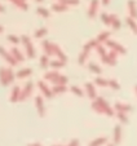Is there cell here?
Masks as SVG:
<instances>
[{
	"label": "cell",
	"mask_w": 137,
	"mask_h": 146,
	"mask_svg": "<svg viewBox=\"0 0 137 146\" xmlns=\"http://www.w3.org/2000/svg\"><path fill=\"white\" fill-rule=\"evenodd\" d=\"M3 30H4V29L1 27V26H0V33H1V31H3Z\"/></svg>",
	"instance_id": "816d5d0a"
},
{
	"label": "cell",
	"mask_w": 137,
	"mask_h": 146,
	"mask_svg": "<svg viewBox=\"0 0 137 146\" xmlns=\"http://www.w3.org/2000/svg\"><path fill=\"white\" fill-rule=\"evenodd\" d=\"M33 82H29L25 86V88L21 91V96H19V101H25L26 98H27L31 94V92H33Z\"/></svg>",
	"instance_id": "3957f363"
},
{
	"label": "cell",
	"mask_w": 137,
	"mask_h": 146,
	"mask_svg": "<svg viewBox=\"0 0 137 146\" xmlns=\"http://www.w3.org/2000/svg\"><path fill=\"white\" fill-rule=\"evenodd\" d=\"M109 36H110V33H107V31H106V33H101L98 36H97L96 40L98 41V43H104V41L109 40Z\"/></svg>",
	"instance_id": "484cf974"
},
{
	"label": "cell",
	"mask_w": 137,
	"mask_h": 146,
	"mask_svg": "<svg viewBox=\"0 0 137 146\" xmlns=\"http://www.w3.org/2000/svg\"><path fill=\"white\" fill-rule=\"evenodd\" d=\"M109 3H110V0H102V4H104V5H107Z\"/></svg>",
	"instance_id": "c3c4849f"
},
{
	"label": "cell",
	"mask_w": 137,
	"mask_h": 146,
	"mask_svg": "<svg viewBox=\"0 0 137 146\" xmlns=\"http://www.w3.org/2000/svg\"><path fill=\"white\" fill-rule=\"evenodd\" d=\"M11 54L13 56V57H14V60H16L17 62H22V61L25 60V57H23V56H22V53L19 52V50L17 49V48H13V49H12Z\"/></svg>",
	"instance_id": "e0dca14e"
},
{
	"label": "cell",
	"mask_w": 137,
	"mask_h": 146,
	"mask_svg": "<svg viewBox=\"0 0 137 146\" xmlns=\"http://www.w3.org/2000/svg\"><path fill=\"white\" fill-rule=\"evenodd\" d=\"M5 12V9H4V7L3 5H0V13H4Z\"/></svg>",
	"instance_id": "681fc988"
},
{
	"label": "cell",
	"mask_w": 137,
	"mask_h": 146,
	"mask_svg": "<svg viewBox=\"0 0 137 146\" xmlns=\"http://www.w3.org/2000/svg\"><path fill=\"white\" fill-rule=\"evenodd\" d=\"M67 146H79V141H78V140H72Z\"/></svg>",
	"instance_id": "7dc6e473"
},
{
	"label": "cell",
	"mask_w": 137,
	"mask_h": 146,
	"mask_svg": "<svg viewBox=\"0 0 137 146\" xmlns=\"http://www.w3.org/2000/svg\"><path fill=\"white\" fill-rule=\"evenodd\" d=\"M60 76H61V74H58L57 71H49V72H47V74H45V79L49 80V82H52L53 84H56V86H57Z\"/></svg>",
	"instance_id": "7c38bea8"
},
{
	"label": "cell",
	"mask_w": 137,
	"mask_h": 146,
	"mask_svg": "<svg viewBox=\"0 0 137 146\" xmlns=\"http://www.w3.org/2000/svg\"><path fill=\"white\" fill-rule=\"evenodd\" d=\"M11 1L14 3V5H17L18 8L23 9V11H27L29 9V5H27V3H26L25 0H11Z\"/></svg>",
	"instance_id": "d6986e66"
},
{
	"label": "cell",
	"mask_w": 137,
	"mask_h": 146,
	"mask_svg": "<svg viewBox=\"0 0 137 146\" xmlns=\"http://www.w3.org/2000/svg\"><path fill=\"white\" fill-rule=\"evenodd\" d=\"M101 60H102V62H105V64L110 65V66H114V65L116 64L115 61H112L111 58L109 57V54H105V56H102V57H101Z\"/></svg>",
	"instance_id": "4dcf8cb0"
},
{
	"label": "cell",
	"mask_w": 137,
	"mask_h": 146,
	"mask_svg": "<svg viewBox=\"0 0 137 146\" xmlns=\"http://www.w3.org/2000/svg\"><path fill=\"white\" fill-rule=\"evenodd\" d=\"M118 119L124 124L128 123V116H127L126 113H118Z\"/></svg>",
	"instance_id": "74e56055"
},
{
	"label": "cell",
	"mask_w": 137,
	"mask_h": 146,
	"mask_svg": "<svg viewBox=\"0 0 137 146\" xmlns=\"http://www.w3.org/2000/svg\"><path fill=\"white\" fill-rule=\"evenodd\" d=\"M88 67H89V70L92 72H94V74H97V75H100L102 72V69L100 66H97L96 64H93V62H90L89 65H88Z\"/></svg>",
	"instance_id": "7402d4cb"
},
{
	"label": "cell",
	"mask_w": 137,
	"mask_h": 146,
	"mask_svg": "<svg viewBox=\"0 0 137 146\" xmlns=\"http://www.w3.org/2000/svg\"><path fill=\"white\" fill-rule=\"evenodd\" d=\"M106 141H107L106 137H98L92 141V142L89 143V146H101V145H104V143H106Z\"/></svg>",
	"instance_id": "44dd1931"
},
{
	"label": "cell",
	"mask_w": 137,
	"mask_h": 146,
	"mask_svg": "<svg viewBox=\"0 0 137 146\" xmlns=\"http://www.w3.org/2000/svg\"><path fill=\"white\" fill-rule=\"evenodd\" d=\"M7 71H8V78H9V83H12L14 80V74L13 71H12L11 69H7Z\"/></svg>",
	"instance_id": "bcb514c9"
},
{
	"label": "cell",
	"mask_w": 137,
	"mask_h": 146,
	"mask_svg": "<svg viewBox=\"0 0 137 146\" xmlns=\"http://www.w3.org/2000/svg\"><path fill=\"white\" fill-rule=\"evenodd\" d=\"M49 58H48V56L47 54H44V56H41V58H40V66H41V69H47L48 66H49Z\"/></svg>",
	"instance_id": "603a6c76"
},
{
	"label": "cell",
	"mask_w": 137,
	"mask_h": 146,
	"mask_svg": "<svg viewBox=\"0 0 137 146\" xmlns=\"http://www.w3.org/2000/svg\"><path fill=\"white\" fill-rule=\"evenodd\" d=\"M35 104H36V109H38V113H39V116L43 118L45 115V108H44V102H43V98L40 96H36L35 98Z\"/></svg>",
	"instance_id": "5b68a950"
},
{
	"label": "cell",
	"mask_w": 137,
	"mask_h": 146,
	"mask_svg": "<svg viewBox=\"0 0 137 146\" xmlns=\"http://www.w3.org/2000/svg\"><path fill=\"white\" fill-rule=\"evenodd\" d=\"M127 22H128L129 27L132 29V31H133V33L137 35V25H136V22H134V19L131 18V17H128V18H127Z\"/></svg>",
	"instance_id": "4316f807"
},
{
	"label": "cell",
	"mask_w": 137,
	"mask_h": 146,
	"mask_svg": "<svg viewBox=\"0 0 137 146\" xmlns=\"http://www.w3.org/2000/svg\"><path fill=\"white\" fill-rule=\"evenodd\" d=\"M19 96H21V89H19V87H14L13 91H12L11 93V101L12 102H17L19 101Z\"/></svg>",
	"instance_id": "9a60e30c"
},
{
	"label": "cell",
	"mask_w": 137,
	"mask_h": 146,
	"mask_svg": "<svg viewBox=\"0 0 137 146\" xmlns=\"http://www.w3.org/2000/svg\"><path fill=\"white\" fill-rule=\"evenodd\" d=\"M48 33V30H47V27H41V29H39L38 31L35 33V38H38V39H40V38H43L45 34Z\"/></svg>",
	"instance_id": "836d02e7"
},
{
	"label": "cell",
	"mask_w": 137,
	"mask_h": 146,
	"mask_svg": "<svg viewBox=\"0 0 137 146\" xmlns=\"http://www.w3.org/2000/svg\"><path fill=\"white\" fill-rule=\"evenodd\" d=\"M87 57H88V52L83 50V52L80 53V56H79V60H78V62H79L80 65H83V64H84V61L87 60Z\"/></svg>",
	"instance_id": "f35d334b"
},
{
	"label": "cell",
	"mask_w": 137,
	"mask_h": 146,
	"mask_svg": "<svg viewBox=\"0 0 137 146\" xmlns=\"http://www.w3.org/2000/svg\"><path fill=\"white\" fill-rule=\"evenodd\" d=\"M29 146H33V145H29Z\"/></svg>",
	"instance_id": "6f0895ef"
},
{
	"label": "cell",
	"mask_w": 137,
	"mask_h": 146,
	"mask_svg": "<svg viewBox=\"0 0 137 146\" xmlns=\"http://www.w3.org/2000/svg\"><path fill=\"white\" fill-rule=\"evenodd\" d=\"M136 92H137V86H136Z\"/></svg>",
	"instance_id": "11a10c76"
},
{
	"label": "cell",
	"mask_w": 137,
	"mask_h": 146,
	"mask_svg": "<svg viewBox=\"0 0 137 146\" xmlns=\"http://www.w3.org/2000/svg\"><path fill=\"white\" fill-rule=\"evenodd\" d=\"M33 74V70L31 69H22L19 70L18 72H17V78H19V79H22V78H26L29 76V75Z\"/></svg>",
	"instance_id": "ffe728a7"
},
{
	"label": "cell",
	"mask_w": 137,
	"mask_h": 146,
	"mask_svg": "<svg viewBox=\"0 0 137 146\" xmlns=\"http://www.w3.org/2000/svg\"><path fill=\"white\" fill-rule=\"evenodd\" d=\"M60 3L63 5H78L79 0H60Z\"/></svg>",
	"instance_id": "d590c367"
},
{
	"label": "cell",
	"mask_w": 137,
	"mask_h": 146,
	"mask_svg": "<svg viewBox=\"0 0 137 146\" xmlns=\"http://www.w3.org/2000/svg\"><path fill=\"white\" fill-rule=\"evenodd\" d=\"M97 9H98V0H92V1H90L89 11H88V17H89V18H93L97 13Z\"/></svg>",
	"instance_id": "8fae6325"
},
{
	"label": "cell",
	"mask_w": 137,
	"mask_h": 146,
	"mask_svg": "<svg viewBox=\"0 0 137 146\" xmlns=\"http://www.w3.org/2000/svg\"><path fill=\"white\" fill-rule=\"evenodd\" d=\"M115 110H118V113H129L132 111V106L129 105H124V104H115Z\"/></svg>",
	"instance_id": "5bb4252c"
},
{
	"label": "cell",
	"mask_w": 137,
	"mask_h": 146,
	"mask_svg": "<svg viewBox=\"0 0 137 146\" xmlns=\"http://www.w3.org/2000/svg\"><path fill=\"white\" fill-rule=\"evenodd\" d=\"M85 89H87V94H88V97L89 98H92L94 101V100L97 98V92H96V89H94V86L92 84V83H85Z\"/></svg>",
	"instance_id": "8992f818"
},
{
	"label": "cell",
	"mask_w": 137,
	"mask_h": 146,
	"mask_svg": "<svg viewBox=\"0 0 137 146\" xmlns=\"http://www.w3.org/2000/svg\"><path fill=\"white\" fill-rule=\"evenodd\" d=\"M70 89H71V92H72V93H75L78 97H83V96H84V93H83V91L79 88V87H76V86H72Z\"/></svg>",
	"instance_id": "e575fe53"
},
{
	"label": "cell",
	"mask_w": 137,
	"mask_h": 146,
	"mask_svg": "<svg viewBox=\"0 0 137 146\" xmlns=\"http://www.w3.org/2000/svg\"><path fill=\"white\" fill-rule=\"evenodd\" d=\"M53 94H60V93H63L66 92V86H55L52 89Z\"/></svg>",
	"instance_id": "83f0119b"
},
{
	"label": "cell",
	"mask_w": 137,
	"mask_h": 146,
	"mask_svg": "<svg viewBox=\"0 0 137 146\" xmlns=\"http://www.w3.org/2000/svg\"><path fill=\"white\" fill-rule=\"evenodd\" d=\"M52 9L56 12H63V11H67V5H63V4H55V5H52Z\"/></svg>",
	"instance_id": "1f68e13d"
},
{
	"label": "cell",
	"mask_w": 137,
	"mask_h": 146,
	"mask_svg": "<svg viewBox=\"0 0 137 146\" xmlns=\"http://www.w3.org/2000/svg\"><path fill=\"white\" fill-rule=\"evenodd\" d=\"M110 19H111V26L112 27L115 29V30H119V29H120V22H119V19L116 18L114 14L110 16Z\"/></svg>",
	"instance_id": "cb8c5ba5"
},
{
	"label": "cell",
	"mask_w": 137,
	"mask_h": 146,
	"mask_svg": "<svg viewBox=\"0 0 137 146\" xmlns=\"http://www.w3.org/2000/svg\"><path fill=\"white\" fill-rule=\"evenodd\" d=\"M49 66H52L53 69H60V67H63L65 64H63L62 61H52L49 64Z\"/></svg>",
	"instance_id": "8d00e7d4"
},
{
	"label": "cell",
	"mask_w": 137,
	"mask_h": 146,
	"mask_svg": "<svg viewBox=\"0 0 137 146\" xmlns=\"http://www.w3.org/2000/svg\"><path fill=\"white\" fill-rule=\"evenodd\" d=\"M43 48H44V50H45V54H47L48 57L53 54V45L51 44L48 40H44L43 41Z\"/></svg>",
	"instance_id": "2e32d148"
},
{
	"label": "cell",
	"mask_w": 137,
	"mask_h": 146,
	"mask_svg": "<svg viewBox=\"0 0 137 146\" xmlns=\"http://www.w3.org/2000/svg\"><path fill=\"white\" fill-rule=\"evenodd\" d=\"M101 19L104 21L105 25H111V19H110V16H107L106 13L102 14V16H101Z\"/></svg>",
	"instance_id": "b9f144b4"
},
{
	"label": "cell",
	"mask_w": 137,
	"mask_h": 146,
	"mask_svg": "<svg viewBox=\"0 0 137 146\" xmlns=\"http://www.w3.org/2000/svg\"><path fill=\"white\" fill-rule=\"evenodd\" d=\"M0 56L4 58V60L7 61V62H9V64L12 65V66H14V65H17V61L14 60V57L12 54H9L8 52H7L5 49H4L3 47H0Z\"/></svg>",
	"instance_id": "277c9868"
},
{
	"label": "cell",
	"mask_w": 137,
	"mask_h": 146,
	"mask_svg": "<svg viewBox=\"0 0 137 146\" xmlns=\"http://www.w3.org/2000/svg\"><path fill=\"white\" fill-rule=\"evenodd\" d=\"M94 83L100 87H107L109 86V80H105L104 78H96V79H94Z\"/></svg>",
	"instance_id": "f546056e"
},
{
	"label": "cell",
	"mask_w": 137,
	"mask_h": 146,
	"mask_svg": "<svg viewBox=\"0 0 137 146\" xmlns=\"http://www.w3.org/2000/svg\"><path fill=\"white\" fill-rule=\"evenodd\" d=\"M93 47H98V41L97 40H90L89 43H87V44L84 45V50L85 52H89V49Z\"/></svg>",
	"instance_id": "f1b7e54d"
},
{
	"label": "cell",
	"mask_w": 137,
	"mask_h": 146,
	"mask_svg": "<svg viewBox=\"0 0 137 146\" xmlns=\"http://www.w3.org/2000/svg\"><path fill=\"white\" fill-rule=\"evenodd\" d=\"M112 140H114V143H115V145H118V143L122 141V127L119 124L115 125V128H114V137H112Z\"/></svg>",
	"instance_id": "4fadbf2b"
},
{
	"label": "cell",
	"mask_w": 137,
	"mask_h": 146,
	"mask_svg": "<svg viewBox=\"0 0 137 146\" xmlns=\"http://www.w3.org/2000/svg\"><path fill=\"white\" fill-rule=\"evenodd\" d=\"M22 41L25 43V47H26V52H27V57L29 58H34L35 57V49H34L33 44H31L30 41V38L26 35L22 36Z\"/></svg>",
	"instance_id": "6da1fadb"
},
{
	"label": "cell",
	"mask_w": 137,
	"mask_h": 146,
	"mask_svg": "<svg viewBox=\"0 0 137 146\" xmlns=\"http://www.w3.org/2000/svg\"><path fill=\"white\" fill-rule=\"evenodd\" d=\"M33 146H41V145H40V143H38V142H36V143H34Z\"/></svg>",
	"instance_id": "f907efd6"
},
{
	"label": "cell",
	"mask_w": 137,
	"mask_h": 146,
	"mask_svg": "<svg viewBox=\"0 0 137 146\" xmlns=\"http://www.w3.org/2000/svg\"><path fill=\"white\" fill-rule=\"evenodd\" d=\"M36 1H43V0H36Z\"/></svg>",
	"instance_id": "db71d44e"
},
{
	"label": "cell",
	"mask_w": 137,
	"mask_h": 146,
	"mask_svg": "<svg viewBox=\"0 0 137 146\" xmlns=\"http://www.w3.org/2000/svg\"><path fill=\"white\" fill-rule=\"evenodd\" d=\"M92 109H93L96 113H98V114H105V111H104V109H102V106L100 105V104L96 101V100L92 102Z\"/></svg>",
	"instance_id": "d4e9b609"
},
{
	"label": "cell",
	"mask_w": 137,
	"mask_h": 146,
	"mask_svg": "<svg viewBox=\"0 0 137 146\" xmlns=\"http://www.w3.org/2000/svg\"><path fill=\"white\" fill-rule=\"evenodd\" d=\"M97 52L100 53V56H105V54H107L106 53V50H105V48H104V45H98V47H97Z\"/></svg>",
	"instance_id": "f6af8a7d"
},
{
	"label": "cell",
	"mask_w": 137,
	"mask_h": 146,
	"mask_svg": "<svg viewBox=\"0 0 137 146\" xmlns=\"http://www.w3.org/2000/svg\"><path fill=\"white\" fill-rule=\"evenodd\" d=\"M96 101L102 106V109H104V111H105V114H106V115H109V116L114 115V110H112V108L109 105V104H107V101H105L102 97H97Z\"/></svg>",
	"instance_id": "7a4b0ae2"
},
{
	"label": "cell",
	"mask_w": 137,
	"mask_h": 146,
	"mask_svg": "<svg viewBox=\"0 0 137 146\" xmlns=\"http://www.w3.org/2000/svg\"><path fill=\"white\" fill-rule=\"evenodd\" d=\"M52 45H53V54H57L58 58H60V61H62L63 64H66V62H67V56L61 50V48L58 47L57 44H52Z\"/></svg>",
	"instance_id": "52a82bcc"
},
{
	"label": "cell",
	"mask_w": 137,
	"mask_h": 146,
	"mask_svg": "<svg viewBox=\"0 0 137 146\" xmlns=\"http://www.w3.org/2000/svg\"><path fill=\"white\" fill-rule=\"evenodd\" d=\"M128 8H129V13H131V18H137V9H136L133 0H129L128 1Z\"/></svg>",
	"instance_id": "ac0fdd59"
},
{
	"label": "cell",
	"mask_w": 137,
	"mask_h": 146,
	"mask_svg": "<svg viewBox=\"0 0 137 146\" xmlns=\"http://www.w3.org/2000/svg\"><path fill=\"white\" fill-rule=\"evenodd\" d=\"M0 83L3 87H7L9 84V78H8V71L4 67H0Z\"/></svg>",
	"instance_id": "30bf717a"
},
{
	"label": "cell",
	"mask_w": 137,
	"mask_h": 146,
	"mask_svg": "<svg viewBox=\"0 0 137 146\" xmlns=\"http://www.w3.org/2000/svg\"><path fill=\"white\" fill-rule=\"evenodd\" d=\"M106 44L109 45L110 48H111L112 50H115V52H119V53H127V50L124 49L123 47H122L119 43H116V41H112V40H107Z\"/></svg>",
	"instance_id": "ba28073f"
},
{
	"label": "cell",
	"mask_w": 137,
	"mask_h": 146,
	"mask_svg": "<svg viewBox=\"0 0 137 146\" xmlns=\"http://www.w3.org/2000/svg\"><path fill=\"white\" fill-rule=\"evenodd\" d=\"M109 86L111 87L112 89H116V91H118V89H120V86H119V83L118 82H115V80H109Z\"/></svg>",
	"instance_id": "60d3db41"
},
{
	"label": "cell",
	"mask_w": 137,
	"mask_h": 146,
	"mask_svg": "<svg viewBox=\"0 0 137 146\" xmlns=\"http://www.w3.org/2000/svg\"><path fill=\"white\" fill-rule=\"evenodd\" d=\"M8 40L12 41V43H14V44H18L19 43V39L17 38V36H14V35H8Z\"/></svg>",
	"instance_id": "ee69618b"
},
{
	"label": "cell",
	"mask_w": 137,
	"mask_h": 146,
	"mask_svg": "<svg viewBox=\"0 0 137 146\" xmlns=\"http://www.w3.org/2000/svg\"><path fill=\"white\" fill-rule=\"evenodd\" d=\"M107 54H109V57L111 58L112 61H115V62H116V56H118V52H115V50H112V49H111L109 53H107Z\"/></svg>",
	"instance_id": "7bdbcfd3"
},
{
	"label": "cell",
	"mask_w": 137,
	"mask_h": 146,
	"mask_svg": "<svg viewBox=\"0 0 137 146\" xmlns=\"http://www.w3.org/2000/svg\"><path fill=\"white\" fill-rule=\"evenodd\" d=\"M38 13H39V16L44 17V18H48V17L51 16L49 12H48L45 8H41V7H39V8H38Z\"/></svg>",
	"instance_id": "d6a6232c"
},
{
	"label": "cell",
	"mask_w": 137,
	"mask_h": 146,
	"mask_svg": "<svg viewBox=\"0 0 137 146\" xmlns=\"http://www.w3.org/2000/svg\"><path fill=\"white\" fill-rule=\"evenodd\" d=\"M56 146H60V145H56Z\"/></svg>",
	"instance_id": "9f6ffc18"
},
{
	"label": "cell",
	"mask_w": 137,
	"mask_h": 146,
	"mask_svg": "<svg viewBox=\"0 0 137 146\" xmlns=\"http://www.w3.org/2000/svg\"><path fill=\"white\" fill-rule=\"evenodd\" d=\"M38 86H39V88H40V91L43 92V94L47 98H52V96H53V92H52V89H49L48 88V86L45 84V83H43V82H39L38 83Z\"/></svg>",
	"instance_id": "9c48e42d"
},
{
	"label": "cell",
	"mask_w": 137,
	"mask_h": 146,
	"mask_svg": "<svg viewBox=\"0 0 137 146\" xmlns=\"http://www.w3.org/2000/svg\"><path fill=\"white\" fill-rule=\"evenodd\" d=\"M68 82V78L65 76V75H61L60 79H58V83H57V86H66Z\"/></svg>",
	"instance_id": "ab89813d"
},
{
	"label": "cell",
	"mask_w": 137,
	"mask_h": 146,
	"mask_svg": "<svg viewBox=\"0 0 137 146\" xmlns=\"http://www.w3.org/2000/svg\"><path fill=\"white\" fill-rule=\"evenodd\" d=\"M107 146H114V145H111V143H110V145H107Z\"/></svg>",
	"instance_id": "f5cc1de1"
}]
</instances>
